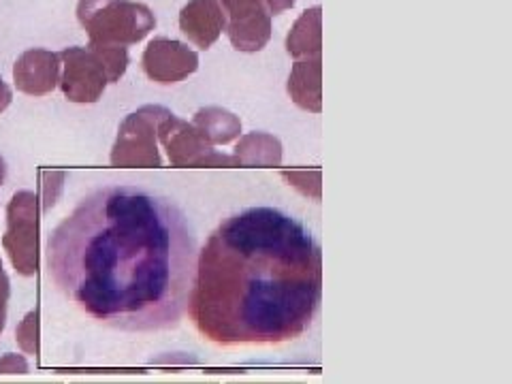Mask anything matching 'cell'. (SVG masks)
Returning a JSON list of instances; mask_svg holds the SVG:
<instances>
[{"label": "cell", "mask_w": 512, "mask_h": 384, "mask_svg": "<svg viewBox=\"0 0 512 384\" xmlns=\"http://www.w3.org/2000/svg\"><path fill=\"white\" fill-rule=\"evenodd\" d=\"M18 344L26 355L39 352V312H30L18 327Z\"/></svg>", "instance_id": "cell-17"}, {"label": "cell", "mask_w": 512, "mask_h": 384, "mask_svg": "<svg viewBox=\"0 0 512 384\" xmlns=\"http://www.w3.org/2000/svg\"><path fill=\"white\" fill-rule=\"evenodd\" d=\"M323 252L301 222L274 207L224 220L197 256L192 325L218 346L284 344L314 323Z\"/></svg>", "instance_id": "cell-2"}, {"label": "cell", "mask_w": 512, "mask_h": 384, "mask_svg": "<svg viewBox=\"0 0 512 384\" xmlns=\"http://www.w3.org/2000/svg\"><path fill=\"white\" fill-rule=\"evenodd\" d=\"M288 94L301 109L320 114L323 109V60L301 58L293 64V71L288 75Z\"/></svg>", "instance_id": "cell-12"}, {"label": "cell", "mask_w": 512, "mask_h": 384, "mask_svg": "<svg viewBox=\"0 0 512 384\" xmlns=\"http://www.w3.org/2000/svg\"><path fill=\"white\" fill-rule=\"evenodd\" d=\"M60 291L88 316L122 331L182 323L197 244L178 205L133 186L92 192L47 242Z\"/></svg>", "instance_id": "cell-1"}, {"label": "cell", "mask_w": 512, "mask_h": 384, "mask_svg": "<svg viewBox=\"0 0 512 384\" xmlns=\"http://www.w3.org/2000/svg\"><path fill=\"white\" fill-rule=\"evenodd\" d=\"M11 101H13V92L9 84L3 82V77H0V114H3V111L11 105Z\"/></svg>", "instance_id": "cell-21"}, {"label": "cell", "mask_w": 512, "mask_h": 384, "mask_svg": "<svg viewBox=\"0 0 512 384\" xmlns=\"http://www.w3.org/2000/svg\"><path fill=\"white\" fill-rule=\"evenodd\" d=\"M28 363L20 355H5L0 359V374H26Z\"/></svg>", "instance_id": "cell-18"}, {"label": "cell", "mask_w": 512, "mask_h": 384, "mask_svg": "<svg viewBox=\"0 0 512 384\" xmlns=\"http://www.w3.org/2000/svg\"><path fill=\"white\" fill-rule=\"evenodd\" d=\"M224 28H227V9L222 0H190L180 11V30L201 50H210Z\"/></svg>", "instance_id": "cell-11"}, {"label": "cell", "mask_w": 512, "mask_h": 384, "mask_svg": "<svg viewBox=\"0 0 512 384\" xmlns=\"http://www.w3.org/2000/svg\"><path fill=\"white\" fill-rule=\"evenodd\" d=\"M60 90L71 103H96L109 86L101 58L90 47H67L60 52Z\"/></svg>", "instance_id": "cell-7"}, {"label": "cell", "mask_w": 512, "mask_h": 384, "mask_svg": "<svg viewBox=\"0 0 512 384\" xmlns=\"http://www.w3.org/2000/svg\"><path fill=\"white\" fill-rule=\"evenodd\" d=\"M158 141L167 150L169 163L175 167H233L237 165L235 156L220 154L207 141L192 122L180 120L175 114H169L158 124Z\"/></svg>", "instance_id": "cell-6"}, {"label": "cell", "mask_w": 512, "mask_h": 384, "mask_svg": "<svg viewBox=\"0 0 512 384\" xmlns=\"http://www.w3.org/2000/svg\"><path fill=\"white\" fill-rule=\"evenodd\" d=\"M5 180H7V163H5V158L0 156V186L5 184Z\"/></svg>", "instance_id": "cell-23"}, {"label": "cell", "mask_w": 512, "mask_h": 384, "mask_svg": "<svg viewBox=\"0 0 512 384\" xmlns=\"http://www.w3.org/2000/svg\"><path fill=\"white\" fill-rule=\"evenodd\" d=\"M15 88L30 96H45L58 88L60 54L50 50H28L13 67Z\"/></svg>", "instance_id": "cell-10"}, {"label": "cell", "mask_w": 512, "mask_h": 384, "mask_svg": "<svg viewBox=\"0 0 512 384\" xmlns=\"http://www.w3.org/2000/svg\"><path fill=\"white\" fill-rule=\"evenodd\" d=\"M171 114L160 105H146L126 116L111 150V165L116 167H160L158 124Z\"/></svg>", "instance_id": "cell-5"}, {"label": "cell", "mask_w": 512, "mask_h": 384, "mask_svg": "<svg viewBox=\"0 0 512 384\" xmlns=\"http://www.w3.org/2000/svg\"><path fill=\"white\" fill-rule=\"evenodd\" d=\"M227 9V35L237 52H261L271 39V15L263 0H222Z\"/></svg>", "instance_id": "cell-8"}, {"label": "cell", "mask_w": 512, "mask_h": 384, "mask_svg": "<svg viewBox=\"0 0 512 384\" xmlns=\"http://www.w3.org/2000/svg\"><path fill=\"white\" fill-rule=\"evenodd\" d=\"M88 47L101 58L109 77V84L120 82V77L128 69V47L116 43H90Z\"/></svg>", "instance_id": "cell-16"}, {"label": "cell", "mask_w": 512, "mask_h": 384, "mask_svg": "<svg viewBox=\"0 0 512 384\" xmlns=\"http://www.w3.org/2000/svg\"><path fill=\"white\" fill-rule=\"evenodd\" d=\"M9 297H11V284H9V276L3 269V261H0V303H7L9 306Z\"/></svg>", "instance_id": "cell-20"}, {"label": "cell", "mask_w": 512, "mask_h": 384, "mask_svg": "<svg viewBox=\"0 0 512 384\" xmlns=\"http://www.w3.org/2000/svg\"><path fill=\"white\" fill-rule=\"evenodd\" d=\"M141 64L152 82L171 86L199 69V54L182 41L158 37L148 43Z\"/></svg>", "instance_id": "cell-9"}, {"label": "cell", "mask_w": 512, "mask_h": 384, "mask_svg": "<svg viewBox=\"0 0 512 384\" xmlns=\"http://www.w3.org/2000/svg\"><path fill=\"white\" fill-rule=\"evenodd\" d=\"M192 124L197 131L212 143V146H227V143L242 137V122L231 111L222 107H205L195 114Z\"/></svg>", "instance_id": "cell-14"}, {"label": "cell", "mask_w": 512, "mask_h": 384, "mask_svg": "<svg viewBox=\"0 0 512 384\" xmlns=\"http://www.w3.org/2000/svg\"><path fill=\"white\" fill-rule=\"evenodd\" d=\"M7 303H0V333L5 331V325H7Z\"/></svg>", "instance_id": "cell-22"}, {"label": "cell", "mask_w": 512, "mask_h": 384, "mask_svg": "<svg viewBox=\"0 0 512 384\" xmlns=\"http://www.w3.org/2000/svg\"><path fill=\"white\" fill-rule=\"evenodd\" d=\"M41 201L30 190L15 192L7 207V233L3 246L9 252L13 269L20 276H35L41 263L39 239Z\"/></svg>", "instance_id": "cell-4"}, {"label": "cell", "mask_w": 512, "mask_h": 384, "mask_svg": "<svg viewBox=\"0 0 512 384\" xmlns=\"http://www.w3.org/2000/svg\"><path fill=\"white\" fill-rule=\"evenodd\" d=\"M237 165H280L282 143L267 133H250L239 139L235 154Z\"/></svg>", "instance_id": "cell-15"}, {"label": "cell", "mask_w": 512, "mask_h": 384, "mask_svg": "<svg viewBox=\"0 0 512 384\" xmlns=\"http://www.w3.org/2000/svg\"><path fill=\"white\" fill-rule=\"evenodd\" d=\"M263 3L271 15H280L288 9H293L297 0H263Z\"/></svg>", "instance_id": "cell-19"}, {"label": "cell", "mask_w": 512, "mask_h": 384, "mask_svg": "<svg viewBox=\"0 0 512 384\" xmlns=\"http://www.w3.org/2000/svg\"><path fill=\"white\" fill-rule=\"evenodd\" d=\"M286 52L295 60L320 56L323 52V9L312 7L299 15L286 37Z\"/></svg>", "instance_id": "cell-13"}, {"label": "cell", "mask_w": 512, "mask_h": 384, "mask_svg": "<svg viewBox=\"0 0 512 384\" xmlns=\"http://www.w3.org/2000/svg\"><path fill=\"white\" fill-rule=\"evenodd\" d=\"M77 20L88 32L90 43L135 45L156 28L150 7L135 0H79Z\"/></svg>", "instance_id": "cell-3"}]
</instances>
